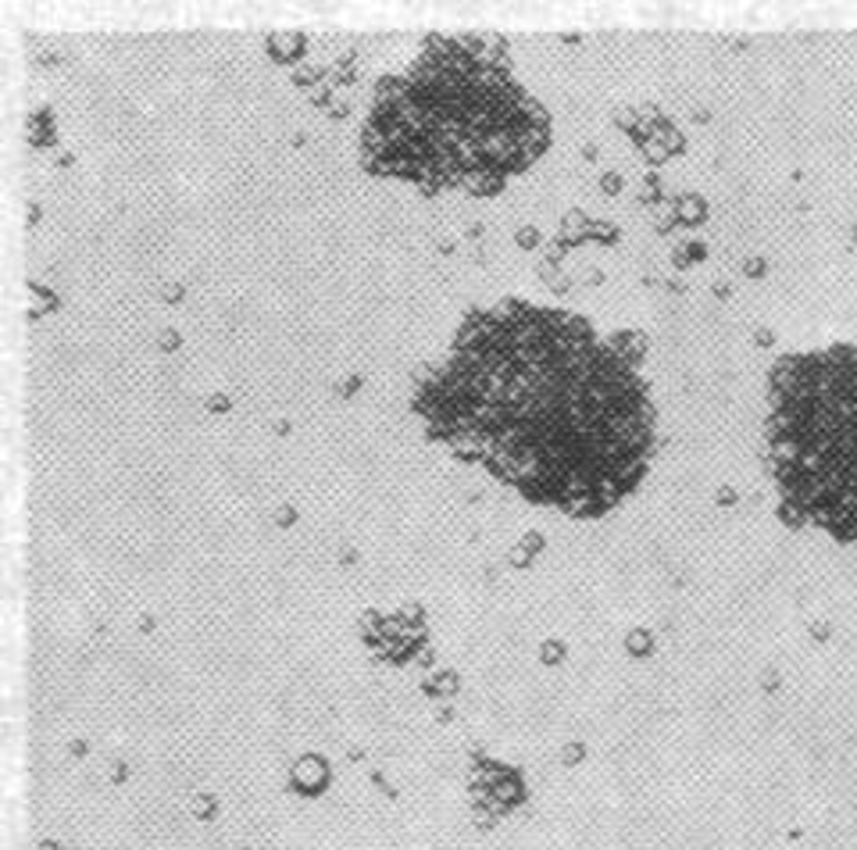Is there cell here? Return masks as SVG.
Segmentation results:
<instances>
[{"mask_svg":"<svg viewBox=\"0 0 857 850\" xmlns=\"http://www.w3.org/2000/svg\"><path fill=\"white\" fill-rule=\"evenodd\" d=\"M161 347H165V350H172V347H179V336H175V332H165V340H161Z\"/></svg>","mask_w":857,"mask_h":850,"instance_id":"cell-5","label":"cell"},{"mask_svg":"<svg viewBox=\"0 0 857 850\" xmlns=\"http://www.w3.org/2000/svg\"><path fill=\"white\" fill-rule=\"evenodd\" d=\"M379 86L364 121V168L422 190L493 193L546 143V118L493 57L465 40H433Z\"/></svg>","mask_w":857,"mask_h":850,"instance_id":"cell-2","label":"cell"},{"mask_svg":"<svg viewBox=\"0 0 857 850\" xmlns=\"http://www.w3.org/2000/svg\"><path fill=\"white\" fill-rule=\"evenodd\" d=\"M415 408L454 454L579 519L632 493L654 447V404L632 361L586 322L529 304L472 315Z\"/></svg>","mask_w":857,"mask_h":850,"instance_id":"cell-1","label":"cell"},{"mask_svg":"<svg viewBox=\"0 0 857 850\" xmlns=\"http://www.w3.org/2000/svg\"><path fill=\"white\" fill-rule=\"evenodd\" d=\"M518 239H522V243H532V239H536V232H532V229H522V232H518Z\"/></svg>","mask_w":857,"mask_h":850,"instance_id":"cell-6","label":"cell"},{"mask_svg":"<svg viewBox=\"0 0 857 850\" xmlns=\"http://www.w3.org/2000/svg\"><path fill=\"white\" fill-rule=\"evenodd\" d=\"M161 297H165V300H179V297H182V286H179V283H172V286H165V290H161Z\"/></svg>","mask_w":857,"mask_h":850,"instance_id":"cell-4","label":"cell"},{"mask_svg":"<svg viewBox=\"0 0 857 850\" xmlns=\"http://www.w3.org/2000/svg\"><path fill=\"white\" fill-rule=\"evenodd\" d=\"M768 465L793 522L857 543V347L807 350L775 364Z\"/></svg>","mask_w":857,"mask_h":850,"instance_id":"cell-3","label":"cell"}]
</instances>
